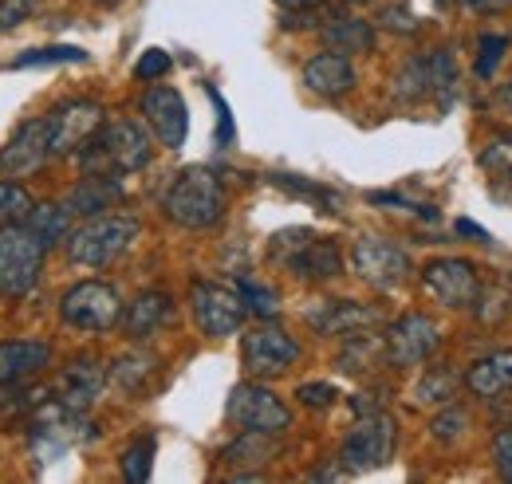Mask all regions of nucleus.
I'll use <instances>...</instances> for the list:
<instances>
[{
	"label": "nucleus",
	"instance_id": "1",
	"mask_svg": "<svg viewBox=\"0 0 512 484\" xmlns=\"http://www.w3.org/2000/svg\"><path fill=\"white\" fill-rule=\"evenodd\" d=\"M150 158H154L150 130L134 119L107 122V126L75 154V162H79L83 174H111V178L146 170Z\"/></svg>",
	"mask_w": 512,
	"mask_h": 484
},
{
	"label": "nucleus",
	"instance_id": "2",
	"mask_svg": "<svg viewBox=\"0 0 512 484\" xmlns=\"http://www.w3.org/2000/svg\"><path fill=\"white\" fill-rule=\"evenodd\" d=\"M225 185L213 170L205 166H186L174 174V182L162 197V213L166 221H174L178 229H213L221 217H225Z\"/></svg>",
	"mask_w": 512,
	"mask_h": 484
},
{
	"label": "nucleus",
	"instance_id": "3",
	"mask_svg": "<svg viewBox=\"0 0 512 484\" xmlns=\"http://www.w3.org/2000/svg\"><path fill=\"white\" fill-rule=\"evenodd\" d=\"M142 225L130 213H99L67 233V260L79 268H111L130 244L138 241Z\"/></svg>",
	"mask_w": 512,
	"mask_h": 484
},
{
	"label": "nucleus",
	"instance_id": "4",
	"mask_svg": "<svg viewBox=\"0 0 512 484\" xmlns=\"http://www.w3.org/2000/svg\"><path fill=\"white\" fill-rule=\"evenodd\" d=\"M48 244L28 221L0 225V300H24L44 276Z\"/></svg>",
	"mask_w": 512,
	"mask_h": 484
},
{
	"label": "nucleus",
	"instance_id": "5",
	"mask_svg": "<svg viewBox=\"0 0 512 484\" xmlns=\"http://www.w3.org/2000/svg\"><path fill=\"white\" fill-rule=\"evenodd\" d=\"M268 256L288 268L292 276L308 280V284H327L335 276H343V252L331 237H316L312 229H284L268 241Z\"/></svg>",
	"mask_w": 512,
	"mask_h": 484
},
{
	"label": "nucleus",
	"instance_id": "6",
	"mask_svg": "<svg viewBox=\"0 0 512 484\" xmlns=\"http://www.w3.org/2000/svg\"><path fill=\"white\" fill-rule=\"evenodd\" d=\"M60 319L71 331L83 335H103L119 327L123 319V300L107 280H79L60 296Z\"/></svg>",
	"mask_w": 512,
	"mask_h": 484
},
{
	"label": "nucleus",
	"instance_id": "7",
	"mask_svg": "<svg viewBox=\"0 0 512 484\" xmlns=\"http://www.w3.org/2000/svg\"><path fill=\"white\" fill-rule=\"evenodd\" d=\"M394 449H398V422L383 410H375V414H363L351 425V433L343 437L339 465L347 469V477L371 473V469H383L394 461Z\"/></svg>",
	"mask_w": 512,
	"mask_h": 484
},
{
	"label": "nucleus",
	"instance_id": "8",
	"mask_svg": "<svg viewBox=\"0 0 512 484\" xmlns=\"http://www.w3.org/2000/svg\"><path fill=\"white\" fill-rule=\"evenodd\" d=\"M383 347H386V366H394V370L422 366L438 355L442 331H438V323H434L430 315L410 311V315H402V319H394V323L386 327Z\"/></svg>",
	"mask_w": 512,
	"mask_h": 484
},
{
	"label": "nucleus",
	"instance_id": "9",
	"mask_svg": "<svg viewBox=\"0 0 512 484\" xmlns=\"http://www.w3.org/2000/svg\"><path fill=\"white\" fill-rule=\"evenodd\" d=\"M190 307L193 319L201 327V335L209 339H229L241 331L245 323V300L237 288H225V284H213V280H197L190 288Z\"/></svg>",
	"mask_w": 512,
	"mask_h": 484
},
{
	"label": "nucleus",
	"instance_id": "10",
	"mask_svg": "<svg viewBox=\"0 0 512 484\" xmlns=\"http://www.w3.org/2000/svg\"><path fill=\"white\" fill-rule=\"evenodd\" d=\"M225 418L237 425V429H253V433H272L280 437L288 425H292V410L260 382H241L233 386L229 394V406H225Z\"/></svg>",
	"mask_w": 512,
	"mask_h": 484
},
{
	"label": "nucleus",
	"instance_id": "11",
	"mask_svg": "<svg viewBox=\"0 0 512 484\" xmlns=\"http://www.w3.org/2000/svg\"><path fill=\"white\" fill-rule=\"evenodd\" d=\"M107 126V111L95 99H67L48 115L52 134V158H75L99 130Z\"/></svg>",
	"mask_w": 512,
	"mask_h": 484
},
{
	"label": "nucleus",
	"instance_id": "12",
	"mask_svg": "<svg viewBox=\"0 0 512 484\" xmlns=\"http://www.w3.org/2000/svg\"><path fill=\"white\" fill-rule=\"evenodd\" d=\"M422 288L449 311H473L481 296V276L461 256H438L422 268Z\"/></svg>",
	"mask_w": 512,
	"mask_h": 484
},
{
	"label": "nucleus",
	"instance_id": "13",
	"mask_svg": "<svg viewBox=\"0 0 512 484\" xmlns=\"http://www.w3.org/2000/svg\"><path fill=\"white\" fill-rule=\"evenodd\" d=\"M351 268L363 284H371L379 292H394L410 280V256L383 237H359L351 248Z\"/></svg>",
	"mask_w": 512,
	"mask_h": 484
},
{
	"label": "nucleus",
	"instance_id": "14",
	"mask_svg": "<svg viewBox=\"0 0 512 484\" xmlns=\"http://www.w3.org/2000/svg\"><path fill=\"white\" fill-rule=\"evenodd\" d=\"M296 359H300V343L288 331L272 327L268 319L241 339V366L253 378H276V374H284Z\"/></svg>",
	"mask_w": 512,
	"mask_h": 484
},
{
	"label": "nucleus",
	"instance_id": "15",
	"mask_svg": "<svg viewBox=\"0 0 512 484\" xmlns=\"http://www.w3.org/2000/svg\"><path fill=\"white\" fill-rule=\"evenodd\" d=\"M52 162V134H48V115L44 119L20 122L8 138V146L0 150V174L4 178H32L36 170H44Z\"/></svg>",
	"mask_w": 512,
	"mask_h": 484
},
{
	"label": "nucleus",
	"instance_id": "16",
	"mask_svg": "<svg viewBox=\"0 0 512 484\" xmlns=\"http://www.w3.org/2000/svg\"><path fill=\"white\" fill-rule=\"evenodd\" d=\"M138 111H142L146 126L154 130V138H158L166 150H182V146H186L190 111H186V99H182L174 87H146L142 99H138Z\"/></svg>",
	"mask_w": 512,
	"mask_h": 484
},
{
	"label": "nucleus",
	"instance_id": "17",
	"mask_svg": "<svg viewBox=\"0 0 512 484\" xmlns=\"http://www.w3.org/2000/svg\"><path fill=\"white\" fill-rule=\"evenodd\" d=\"M107 366L99 363V359H71V363L56 374V382H52V398L71 410V414H87L95 402H99V394H103V386H107Z\"/></svg>",
	"mask_w": 512,
	"mask_h": 484
},
{
	"label": "nucleus",
	"instance_id": "18",
	"mask_svg": "<svg viewBox=\"0 0 512 484\" xmlns=\"http://www.w3.org/2000/svg\"><path fill=\"white\" fill-rule=\"evenodd\" d=\"M308 323L312 331L320 335H339V339H351V335H367L383 323V311L371 307V303H355V300H327L316 311H308Z\"/></svg>",
	"mask_w": 512,
	"mask_h": 484
},
{
	"label": "nucleus",
	"instance_id": "19",
	"mask_svg": "<svg viewBox=\"0 0 512 484\" xmlns=\"http://www.w3.org/2000/svg\"><path fill=\"white\" fill-rule=\"evenodd\" d=\"M119 323H123V335H127L130 343H146L166 323H174V296L162 292V288H146L130 303H123V319Z\"/></svg>",
	"mask_w": 512,
	"mask_h": 484
},
{
	"label": "nucleus",
	"instance_id": "20",
	"mask_svg": "<svg viewBox=\"0 0 512 484\" xmlns=\"http://www.w3.org/2000/svg\"><path fill=\"white\" fill-rule=\"evenodd\" d=\"M44 366H52V347L40 339H4L0 343V390L24 386Z\"/></svg>",
	"mask_w": 512,
	"mask_h": 484
},
{
	"label": "nucleus",
	"instance_id": "21",
	"mask_svg": "<svg viewBox=\"0 0 512 484\" xmlns=\"http://www.w3.org/2000/svg\"><path fill=\"white\" fill-rule=\"evenodd\" d=\"M304 87L320 99H343L355 91V67L351 56H339V52H320L304 63Z\"/></svg>",
	"mask_w": 512,
	"mask_h": 484
},
{
	"label": "nucleus",
	"instance_id": "22",
	"mask_svg": "<svg viewBox=\"0 0 512 484\" xmlns=\"http://www.w3.org/2000/svg\"><path fill=\"white\" fill-rule=\"evenodd\" d=\"M127 193H123V185L119 178H111V174H83L75 189L64 197L67 213L71 217H99V213H111L119 201H123Z\"/></svg>",
	"mask_w": 512,
	"mask_h": 484
},
{
	"label": "nucleus",
	"instance_id": "23",
	"mask_svg": "<svg viewBox=\"0 0 512 484\" xmlns=\"http://www.w3.org/2000/svg\"><path fill=\"white\" fill-rule=\"evenodd\" d=\"M320 40L327 52H339V56H367L375 52V24L371 20H359V16H327L320 24Z\"/></svg>",
	"mask_w": 512,
	"mask_h": 484
},
{
	"label": "nucleus",
	"instance_id": "24",
	"mask_svg": "<svg viewBox=\"0 0 512 484\" xmlns=\"http://www.w3.org/2000/svg\"><path fill=\"white\" fill-rule=\"evenodd\" d=\"M461 382H465V390H469L473 398H481V402L505 398L512 390V347L509 351H493V355L477 359V363L465 370Z\"/></svg>",
	"mask_w": 512,
	"mask_h": 484
},
{
	"label": "nucleus",
	"instance_id": "25",
	"mask_svg": "<svg viewBox=\"0 0 512 484\" xmlns=\"http://www.w3.org/2000/svg\"><path fill=\"white\" fill-rule=\"evenodd\" d=\"M111 382L130 394V398H138V394H146L150 386H154V378H158V359L154 355H146V351H127V355H119L115 363H111Z\"/></svg>",
	"mask_w": 512,
	"mask_h": 484
},
{
	"label": "nucleus",
	"instance_id": "26",
	"mask_svg": "<svg viewBox=\"0 0 512 484\" xmlns=\"http://www.w3.org/2000/svg\"><path fill=\"white\" fill-rule=\"evenodd\" d=\"M280 449H276V441H272V433H253V429H241V437L221 453V461L229 465V469H264L272 457H276Z\"/></svg>",
	"mask_w": 512,
	"mask_h": 484
},
{
	"label": "nucleus",
	"instance_id": "27",
	"mask_svg": "<svg viewBox=\"0 0 512 484\" xmlns=\"http://www.w3.org/2000/svg\"><path fill=\"white\" fill-rule=\"evenodd\" d=\"M375 363H386V347H383V335H351L339 351V370L343 374H363L371 370Z\"/></svg>",
	"mask_w": 512,
	"mask_h": 484
},
{
	"label": "nucleus",
	"instance_id": "28",
	"mask_svg": "<svg viewBox=\"0 0 512 484\" xmlns=\"http://www.w3.org/2000/svg\"><path fill=\"white\" fill-rule=\"evenodd\" d=\"M457 386H461V374L449 370L446 363H438L422 374V382L414 386V398H418L422 406H449L453 394H457Z\"/></svg>",
	"mask_w": 512,
	"mask_h": 484
},
{
	"label": "nucleus",
	"instance_id": "29",
	"mask_svg": "<svg viewBox=\"0 0 512 484\" xmlns=\"http://www.w3.org/2000/svg\"><path fill=\"white\" fill-rule=\"evenodd\" d=\"M71 213H67V205L64 201H48V205H36L32 213H28V225L36 229V237L48 244H60L67 241V233H71Z\"/></svg>",
	"mask_w": 512,
	"mask_h": 484
},
{
	"label": "nucleus",
	"instance_id": "30",
	"mask_svg": "<svg viewBox=\"0 0 512 484\" xmlns=\"http://www.w3.org/2000/svg\"><path fill=\"white\" fill-rule=\"evenodd\" d=\"M426 60V79H430V95L442 103V111H446L449 103H453V95H457V63L449 56L446 48H438V52H430V56H422Z\"/></svg>",
	"mask_w": 512,
	"mask_h": 484
},
{
	"label": "nucleus",
	"instance_id": "31",
	"mask_svg": "<svg viewBox=\"0 0 512 484\" xmlns=\"http://www.w3.org/2000/svg\"><path fill=\"white\" fill-rule=\"evenodd\" d=\"M394 103H422L430 99V79H426V60H410L398 75H394Z\"/></svg>",
	"mask_w": 512,
	"mask_h": 484
},
{
	"label": "nucleus",
	"instance_id": "32",
	"mask_svg": "<svg viewBox=\"0 0 512 484\" xmlns=\"http://www.w3.org/2000/svg\"><path fill=\"white\" fill-rule=\"evenodd\" d=\"M36 209L32 193L16 178H0V225H16V221H28V213Z\"/></svg>",
	"mask_w": 512,
	"mask_h": 484
},
{
	"label": "nucleus",
	"instance_id": "33",
	"mask_svg": "<svg viewBox=\"0 0 512 484\" xmlns=\"http://www.w3.org/2000/svg\"><path fill=\"white\" fill-rule=\"evenodd\" d=\"M237 292H241V300H245V311H249V315H256V319H276V311H280L276 288L256 284V280H237Z\"/></svg>",
	"mask_w": 512,
	"mask_h": 484
},
{
	"label": "nucleus",
	"instance_id": "34",
	"mask_svg": "<svg viewBox=\"0 0 512 484\" xmlns=\"http://www.w3.org/2000/svg\"><path fill=\"white\" fill-rule=\"evenodd\" d=\"M150 469H154V437H138L123 453V477L130 484H146L150 481Z\"/></svg>",
	"mask_w": 512,
	"mask_h": 484
},
{
	"label": "nucleus",
	"instance_id": "35",
	"mask_svg": "<svg viewBox=\"0 0 512 484\" xmlns=\"http://www.w3.org/2000/svg\"><path fill=\"white\" fill-rule=\"evenodd\" d=\"M87 60V52L83 48H32V52H24V56H16L12 67H48V63H83Z\"/></svg>",
	"mask_w": 512,
	"mask_h": 484
},
{
	"label": "nucleus",
	"instance_id": "36",
	"mask_svg": "<svg viewBox=\"0 0 512 484\" xmlns=\"http://www.w3.org/2000/svg\"><path fill=\"white\" fill-rule=\"evenodd\" d=\"M481 170H489L497 178H512V134H497L481 150Z\"/></svg>",
	"mask_w": 512,
	"mask_h": 484
},
{
	"label": "nucleus",
	"instance_id": "37",
	"mask_svg": "<svg viewBox=\"0 0 512 484\" xmlns=\"http://www.w3.org/2000/svg\"><path fill=\"white\" fill-rule=\"evenodd\" d=\"M477 48H481V56H477V75L481 79H489L501 60H505V48H509V36H493V32H485L481 40H477Z\"/></svg>",
	"mask_w": 512,
	"mask_h": 484
},
{
	"label": "nucleus",
	"instance_id": "38",
	"mask_svg": "<svg viewBox=\"0 0 512 484\" xmlns=\"http://www.w3.org/2000/svg\"><path fill=\"white\" fill-rule=\"evenodd\" d=\"M477 315H481V323H505L512 315V292L509 288H497L493 296H477V307H473Z\"/></svg>",
	"mask_w": 512,
	"mask_h": 484
},
{
	"label": "nucleus",
	"instance_id": "39",
	"mask_svg": "<svg viewBox=\"0 0 512 484\" xmlns=\"http://www.w3.org/2000/svg\"><path fill=\"white\" fill-rule=\"evenodd\" d=\"M465 429H469V414H465L461 406H446V410H442V414L430 422V433H434L438 441H446V445H449V441H457Z\"/></svg>",
	"mask_w": 512,
	"mask_h": 484
},
{
	"label": "nucleus",
	"instance_id": "40",
	"mask_svg": "<svg viewBox=\"0 0 512 484\" xmlns=\"http://www.w3.org/2000/svg\"><path fill=\"white\" fill-rule=\"evenodd\" d=\"M272 182L284 185V189L296 193V197H308V201L323 205V213H335V209H339V197H335L331 189H320V185H312V182H300V178H272Z\"/></svg>",
	"mask_w": 512,
	"mask_h": 484
},
{
	"label": "nucleus",
	"instance_id": "41",
	"mask_svg": "<svg viewBox=\"0 0 512 484\" xmlns=\"http://www.w3.org/2000/svg\"><path fill=\"white\" fill-rule=\"evenodd\" d=\"M170 52H162V48H150V52H142V60L134 63V79H142V83H158L162 75H170Z\"/></svg>",
	"mask_w": 512,
	"mask_h": 484
},
{
	"label": "nucleus",
	"instance_id": "42",
	"mask_svg": "<svg viewBox=\"0 0 512 484\" xmlns=\"http://www.w3.org/2000/svg\"><path fill=\"white\" fill-rule=\"evenodd\" d=\"M296 398H300V406H308V410H327V406H335L339 390H335L331 382H304V386L296 390Z\"/></svg>",
	"mask_w": 512,
	"mask_h": 484
},
{
	"label": "nucleus",
	"instance_id": "43",
	"mask_svg": "<svg viewBox=\"0 0 512 484\" xmlns=\"http://www.w3.org/2000/svg\"><path fill=\"white\" fill-rule=\"evenodd\" d=\"M379 28L398 32V36H414V32H418V20L410 16V8H402V4H386L383 12H379Z\"/></svg>",
	"mask_w": 512,
	"mask_h": 484
},
{
	"label": "nucleus",
	"instance_id": "44",
	"mask_svg": "<svg viewBox=\"0 0 512 484\" xmlns=\"http://www.w3.org/2000/svg\"><path fill=\"white\" fill-rule=\"evenodd\" d=\"M36 4H40V0H0V32L20 28V24L36 12Z\"/></svg>",
	"mask_w": 512,
	"mask_h": 484
},
{
	"label": "nucleus",
	"instance_id": "45",
	"mask_svg": "<svg viewBox=\"0 0 512 484\" xmlns=\"http://www.w3.org/2000/svg\"><path fill=\"white\" fill-rule=\"evenodd\" d=\"M493 465H497V473L512 484V425L493 437Z\"/></svg>",
	"mask_w": 512,
	"mask_h": 484
},
{
	"label": "nucleus",
	"instance_id": "46",
	"mask_svg": "<svg viewBox=\"0 0 512 484\" xmlns=\"http://www.w3.org/2000/svg\"><path fill=\"white\" fill-rule=\"evenodd\" d=\"M209 99H213V107H217V122H221V130H217V146H229V142H233V134H237V130H233V115H229L225 99H221L213 87H209Z\"/></svg>",
	"mask_w": 512,
	"mask_h": 484
},
{
	"label": "nucleus",
	"instance_id": "47",
	"mask_svg": "<svg viewBox=\"0 0 512 484\" xmlns=\"http://www.w3.org/2000/svg\"><path fill=\"white\" fill-rule=\"evenodd\" d=\"M276 4H280V12H316L327 0H276Z\"/></svg>",
	"mask_w": 512,
	"mask_h": 484
},
{
	"label": "nucleus",
	"instance_id": "48",
	"mask_svg": "<svg viewBox=\"0 0 512 484\" xmlns=\"http://www.w3.org/2000/svg\"><path fill=\"white\" fill-rule=\"evenodd\" d=\"M469 12H501V8H509L512 0H461Z\"/></svg>",
	"mask_w": 512,
	"mask_h": 484
},
{
	"label": "nucleus",
	"instance_id": "49",
	"mask_svg": "<svg viewBox=\"0 0 512 484\" xmlns=\"http://www.w3.org/2000/svg\"><path fill=\"white\" fill-rule=\"evenodd\" d=\"M457 233H461V237H473V241H477V244H489V233H485L481 225H473V221H465V217L457 221Z\"/></svg>",
	"mask_w": 512,
	"mask_h": 484
},
{
	"label": "nucleus",
	"instance_id": "50",
	"mask_svg": "<svg viewBox=\"0 0 512 484\" xmlns=\"http://www.w3.org/2000/svg\"><path fill=\"white\" fill-rule=\"evenodd\" d=\"M501 103H505V107H509V111H512V83H509V87H505V91H501Z\"/></svg>",
	"mask_w": 512,
	"mask_h": 484
},
{
	"label": "nucleus",
	"instance_id": "51",
	"mask_svg": "<svg viewBox=\"0 0 512 484\" xmlns=\"http://www.w3.org/2000/svg\"><path fill=\"white\" fill-rule=\"evenodd\" d=\"M103 4H107V8H115V4H123V0H103Z\"/></svg>",
	"mask_w": 512,
	"mask_h": 484
},
{
	"label": "nucleus",
	"instance_id": "52",
	"mask_svg": "<svg viewBox=\"0 0 512 484\" xmlns=\"http://www.w3.org/2000/svg\"><path fill=\"white\" fill-rule=\"evenodd\" d=\"M343 4H371V0H343Z\"/></svg>",
	"mask_w": 512,
	"mask_h": 484
}]
</instances>
